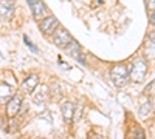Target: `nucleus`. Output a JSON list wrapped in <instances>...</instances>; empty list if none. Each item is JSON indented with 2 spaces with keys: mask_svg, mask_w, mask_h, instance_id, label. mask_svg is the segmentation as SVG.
Instances as JSON below:
<instances>
[{
  "mask_svg": "<svg viewBox=\"0 0 155 139\" xmlns=\"http://www.w3.org/2000/svg\"><path fill=\"white\" fill-rule=\"evenodd\" d=\"M146 6L153 11V9H155V0H146Z\"/></svg>",
  "mask_w": 155,
  "mask_h": 139,
  "instance_id": "nucleus-15",
  "label": "nucleus"
},
{
  "mask_svg": "<svg viewBox=\"0 0 155 139\" xmlns=\"http://www.w3.org/2000/svg\"><path fill=\"white\" fill-rule=\"evenodd\" d=\"M146 73H147V64L144 59H137L134 60L132 68H130V79L134 82H143L146 79Z\"/></svg>",
  "mask_w": 155,
  "mask_h": 139,
  "instance_id": "nucleus-2",
  "label": "nucleus"
},
{
  "mask_svg": "<svg viewBox=\"0 0 155 139\" xmlns=\"http://www.w3.org/2000/svg\"><path fill=\"white\" fill-rule=\"evenodd\" d=\"M149 40H150V43L155 45V31H152V33L149 34Z\"/></svg>",
  "mask_w": 155,
  "mask_h": 139,
  "instance_id": "nucleus-16",
  "label": "nucleus"
},
{
  "mask_svg": "<svg viewBox=\"0 0 155 139\" xmlns=\"http://www.w3.org/2000/svg\"><path fill=\"white\" fill-rule=\"evenodd\" d=\"M37 85H39V77L36 74H31V76H28V77L22 82V90L25 93H33L37 88Z\"/></svg>",
  "mask_w": 155,
  "mask_h": 139,
  "instance_id": "nucleus-9",
  "label": "nucleus"
},
{
  "mask_svg": "<svg viewBox=\"0 0 155 139\" xmlns=\"http://www.w3.org/2000/svg\"><path fill=\"white\" fill-rule=\"evenodd\" d=\"M150 104H152V108H153V111H155V94H153L152 99H150Z\"/></svg>",
  "mask_w": 155,
  "mask_h": 139,
  "instance_id": "nucleus-18",
  "label": "nucleus"
},
{
  "mask_svg": "<svg viewBox=\"0 0 155 139\" xmlns=\"http://www.w3.org/2000/svg\"><path fill=\"white\" fill-rule=\"evenodd\" d=\"M20 105H22V99L20 96L14 94L6 104V115L8 116H16L17 113L20 111Z\"/></svg>",
  "mask_w": 155,
  "mask_h": 139,
  "instance_id": "nucleus-8",
  "label": "nucleus"
},
{
  "mask_svg": "<svg viewBox=\"0 0 155 139\" xmlns=\"http://www.w3.org/2000/svg\"><path fill=\"white\" fill-rule=\"evenodd\" d=\"M33 96L36 102H45L50 96V88L47 85H37V88L33 91Z\"/></svg>",
  "mask_w": 155,
  "mask_h": 139,
  "instance_id": "nucleus-10",
  "label": "nucleus"
},
{
  "mask_svg": "<svg viewBox=\"0 0 155 139\" xmlns=\"http://www.w3.org/2000/svg\"><path fill=\"white\" fill-rule=\"evenodd\" d=\"M73 115H74V105L71 102H64L62 104V116L67 122L73 121Z\"/></svg>",
  "mask_w": 155,
  "mask_h": 139,
  "instance_id": "nucleus-11",
  "label": "nucleus"
},
{
  "mask_svg": "<svg viewBox=\"0 0 155 139\" xmlns=\"http://www.w3.org/2000/svg\"><path fill=\"white\" fill-rule=\"evenodd\" d=\"M64 49L67 51L68 56H71L74 60L79 62V64H85V59L82 57V51H81V45L78 43V42L71 40V43H70L67 48H64Z\"/></svg>",
  "mask_w": 155,
  "mask_h": 139,
  "instance_id": "nucleus-6",
  "label": "nucleus"
},
{
  "mask_svg": "<svg viewBox=\"0 0 155 139\" xmlns=\"http://www.w3.org/2000/svg\"><path fill=\"white\" fill-rule=\"evenodd\" d=\"M149 22L155 27V11H152V14H150V17H149Z\"/></svg>",
  "mask_w": 155,
  "mask_h": 139,
  "instance_id": "nucleus-17",
  "label": "nucleus"
},
{
  "mask_svg": "<svg viewBox=\"0 0 155 139\" xmlns=\"http://www.w3.org/2000/svg\"><path fill=\"white\" fill-rule=\"evenodd\" d=\"M27 2H28V0H27Z\"/></svg>",
  "mask_w": 155,
  "mask_h": 139,
  "instance_id": "nucleus-19",
  "label": "nucleus"
},
{
  "mask_svg": "<svg viewBox=\"0 0 155 139\" xmlns=\"http://www.w3.org/2000/svg\"><path fill=\"white\" fill-rule=\"evenodd\" d=\"M73 40V37L71 34L67 31V30H64V28H58L54 33H53V43L59 48H67Z\"/></svg>",
  "mask_w": 155,
  "mask_h": 139,
  "instance_id": "nucleus-3",
  "label": "nucleus"
},
{
  "mask_svg": "<svg viewBox=\"0 0 155 139\" xmlns=\"http://www.w3.org/2000/svg\"><path fill=\"white\" fill-rule=\"evenodd\" d=\"M12 96H14V91H12V88L9 85H6V84L0 85V102H6Z\"/></svg>",
  "mask_w": 155,
  "mask_h": 139,
  "instance_id": "nucleus-12",
  "label": "nucleus"
},
{
  "mask_svg": "<svg viewBox=\"0 0 155 139\" xmlns=\"http://www.w3.org/2000/svg\"><path fill=\"white\" fill-rule=\"evenodd\" d=\"M110 77H112V81H113V84L116 87H123V85L127 84L129 79H130V73H129V70H127L126 65L120 64V65H115L112 68Z\"/></svg>",
  "mask_w": 155,
  "mask_h": 139,
  "instance_id": "nucleus-1",
  "label": "nucleus"
},
{
  "mask_svg": "<svg viewBox=\"0 0 155 139\" xmlns=\"http://www.w3.org/2000/svg\"><path fill=\"white\" fill-rule=\"evenodd\" d=\"M39 28H41L42 34L45 36H53V33L59 28V20L54 16H47L41 20L39 23Z\"/></svg>",
  "mask_w": 155,
  "mask_h": 139,
  "instance_id": "nucleus-4",
  "label": "nucleus"
},
{
  "mask_svg": "<svg viewBox=\"0 0 155 139\" xmlns=\"http://www.w3.org/2000/svg\"><path fill=\"white\" fill-rule=\"evenodd\" d=\"M14 16V5L11 0H0V19L9 20Z\"/></svg>",
  "mask_w": 155,
  "mask_h": 139,
  "instance_id": "nucleus-7",
  "label": "nucleus"
},
{
  "mask_svg": "<svg viewBox=\"0 0 155 139\" xmlns=\"http://www.w3.org/2000/svg\"><path fill=\"white\" fill-rule=\"evenodd\" d=\"M28 6H30V9L33 12L34 19L42 20L44 17L48 16V11H47V8H45L42 0H28Z\"/></svg>",
  "mask_w": 155,
  "mask_h": 139,
  "instance_id": "nucleus-5",
  "label": "nucleus"
},
{
  "mask_svg": "<svg viewBox=\"0 0 155 139\" xmlns=\"http://www.w3.org/2000/svg\"><path fill=\"white\" fill-rule=\"evenodd\" d=\"M153 111V108H152V104H149V102H146V104H143L140 107V118L141 119H147L149 116H150V113Z\"/></svg>",
  "mask_w": 155,
  "mask_h": 139,
  "instance_id": "nucleus-13",
  "label": "nucleus"
},
{
  "mask_svg": "<svg viewBox=\"0 0 155 139\" xmlns=\"http://www.w3.org/2000/svg\"><path fill=\"white\" fill-rule=\"evenodd\" d=\"M23 40H25V43H27V45H28V46L31 48V51H34V53H37V51H39V49H37V48H36V46H34V45H33V43H31V42L28 40V37H27V36L23 37Z\"/></svg>",
  "mask_w": 155,
  "mask_h": 139,
  "instance_id": "nucleus-14",
  "label": "nucleus"
}]
</instances>
